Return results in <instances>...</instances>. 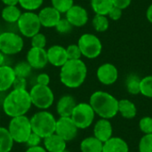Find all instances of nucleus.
Masks as SVG:
<instances>
[{
	"label": "nucleus",
	"mask_w": 152,
	"mask_h": 152,
	"mask_svg": "<svg viewBox=\"0 0 152 152\" xmlns=\"http://www.w3.org/2000/svg\"><path fill=\"white\" fill-rule=\"evenodd\" d=\"M77 45L81 51L82 56L87 59L97 58L102 51V44L98 37L94 34H83L77 42Z\"/></svg>",
	"instance_id": "obj_7"
},
{
	"label": "nucleus",
	"mask_w": 152,
	"mask_h": 152,
	"mask_svg": "<svg viewBox=\"0 0 152 152\" xmlns=\"http://www.w3.org/2000/svg\"><path fill=\"white\" fill-rule=\"evenodd\" d=\"M50 77L46 73H41L37 77V84L42 86H49L50 84Z\"/></svg>",
	"instance_id": "obj_41"
},
{
	"label": "nucleus",
	"mask_w": 152,
	"mask_h": 152,
	"mask_svg": "<svg viewBox=\"0 0 152 152\" xmlns=\"http://www.w3.org/2000/svg\"><path fill=\"white\" fill-rule=\"evenodd\" d=\"M5 5H17L19 4V0H1Z\"/></svg>",
	"instance_id": "obj_45"
},
{
	"label": "nucleus",
	"mask_w": 152,
	"mask_h": 152,
	"mask_svg": "<svg viewBox=\"0 0 152 152\" xmlns=\"http://www.w3.org/2000/svg\"><path fill=\"white\" fill-rule=\"evenodd\" d=\"M113 5L122 10L126 9L132 3V0H112Z\"/></svg>",
	"instance_id": "obj_42"
},
{
	"label": "nucleus",
	"mask_w": 152,
	"mask_h": 152,
	"mask_svg": "<svg viewBox=\"0 0 152 152\" xmlns=\"http://www.w3.org/2000/svg\"><path fill=\"white\" fill-rule=\"evenodd\" d=\"M54 28L56 31L59 32L60 34H68L72 30L73 26L69 23V21L66 18H61Z\"/></svg>",
	"instance_id": "obj_34"
},
{
	"label": "nucleus",
	"mask_w": 152,
	"mask_h": 152,
	"mask_svg": "<svg viewBox=\"0 0 152 152\" xmlns=\"http://www.w3.org/2000/svg\"><path fill=\"white\" fill-rule=\"evenodd\" d=\"M27 61L35 69H41L48 63L47 53L45 48L31 47L27 53Z\"/></svg>",
	"instance_id": "obj_14"
},
{
	"label": "nucleus",
	"mask_w": 152,
	"mask_h": 152,
	"mask_svg": "<svg viewBox=\"0 0 152 152\" xmlns=\"http://www.w3.org/2000/svg\"><path fill=\"white\" fill-rule=\"evenodd\" d=\"M4 54L2 52H0V66L4 65Z\"/></svg>",
	"instance_id": "obj_46"
},
{
	"label": "nucleus",
	"mask_w": 152,
	"mask_h": 152,
	"mask_svg": "<svg viewBox=\"0 0 152 152\" xmlns=\"http://www.w3.org/2000/svg\"><path fill=\"white\" fill-rule=\"evenodd\" d=\"M51 2L52 6L61 13H65L74 4V0H51Z\"/></svg>",
	"instance_id": "obj_32"
},
{
	"label": "nucleus",
	"mask_w": 152,
	"mask_h": 152,
	"mask_svg": "<svg viewBox=\"0 0 152 152\" xmlns=\"http://www.w3.org/2000/svg\"><path fill=\"white\" fill-rule=\"evenodd\" d=\"M141 79L138 76L134 74H131L127 77L126 81V86L127 92L132 95H137L140 94V86Z\"/></svg>",
	"instance_id": "obj_27"
},
{
	"label": "nucleus",
	"mask_w": 152,
	"mask_h": 152,
	"mask_svg": "<svg viewBox=\"0 0 152 152\" xmlns=\"http://www.w3.org/2000/svg\"><path fill=\"white\" fill-rule=\"evenodd\" d=\"M78 130L79 129L70 117H59L56 120L55 134L64 139L67 142L73 141L77 137Z\"/></svg>",
	"instance_id": "obj_11"
},
{
	"label": "nucleus",
	"mask_w": 152,
	"mask_h": 152,
	"mask_svg": "<svg viewBox=\"0 0 152 152\" xmlns=\"http://www.w3.org/2000/svg\"><path fill=\"white\" fill-rule=\"evenodd\" d=\"M77 102L75 98L69 94L61 96L56 104V111L59 117H70L76 105Z\"/></svg>",
	"instance_id": "obj_18"
},
{
	"label": "nucleus",
	"mask_w": 152,
	"mask_h": 152,
	"mask_svg": "<svg viewBox=\"0 0 152 152\" xmlns=\"http://www.w3.org/2000/svg\"><path fill=\"white\" fill-rule=\"evenodd\" d=\"M43 142V138L40 137L38 134H35V133H31V134L29 135L28 139L26 142V145L28 147H35V146H38L41 145V142Z\"/></svg>",
	"instance_id": "obj_38"
},
{
	"label": "nucleus",
	"mask_w": 152,
	"mask_h": 152,
	"mask_svg": "<svg viewBox=\"0 0 152 152\" xmlns=\"http://www.w3.org/2000/svg\"><path fill=\"white\" fill-rule=\"evenodd\" d=\"M61 152H70V151H68V150L66 149L65 151H61Z\"/></svg>",
	"instance_id": "obj_47"
},
{
	"label": "nucleus",
	"mask_w": 152,
	"mask_h": 152,
	"mask_svg": "<svg viewBox=\"0 0 152 152\" xmlns=\"http://www.w3.org/2000/svg\"><path fill=\"white\" fill-rule=\"evenodd\" d=\"M66 19L73 27H83L88 21L87 11L81 5L73 4L66 12Z\"/></svg>",
	"instance_id": "obj_13"
},
{
	"label": "nucleus",
	"mask_w": 152,
	"mask_h": 152,
	"mask_svg": "<svg viewBox=\"0 0 152 152\" xmlns=\"http://www.w3.org/2000/svg\"><path fill=\"white\" fill-rule=\"evenodd\" d=\"M46 45V37L44 34L38 32L31 37V47L45 48Z\"/></svg>",
	"instance_id": "obj_37"
},
{
	"label": "nucleus",
	"mask_w": 152,
	"mask_h": 152,
	"mask_svg": "<svg viewBox=\"0 0 152 152\" xmlns=\"http://www.w3.org/2000/svg\"><path fill=\"white\" fill-rule=\"evenodd\" d=\"M7 129L14 142L26 143L32 133L30 118L26 115L12 118Z\"/></svg>",
	"instance_id": "obj_5"
},
{
	"label": "nucleus",
	"mask_w": 152,
	"mask_h": 152,
	"mask_svg": "<svg viewBox=\"0 0 152 152\" xmlns=\"http://www.w3.org/2000/svg\"><path fill=\"white\" fill-rule=\"evenodd\" d=\"M122 12H123L122 9H120L118 7H116V6H113L110 10V12H109L107 16L110 20H118L121 18V16H122Z\"/></svg>",
	"instance_id": "obj_39"
},
{
	"label": "nucleus",
	"mask_w": 152,
	"mask_h": 152,
	"mask_svg": "<svg viewBox=\"0 0 152 152\" xmlns=\"http://www.w3.org/2000/svg\"><path fill=\"white\" fill-rule=\"evenodd\" d=\"M48 62L54 67L61 68L68 61L66 48L61 45H52L46 50Z\"/></svg>",
	"instance_id": "obj_16"
},
{
	"label": "nucleus",
	"mask_w": 152,
	"mask_h": 152,
	"mask_svg": "<svg viewBox=\"0 0 152 152\" xmlns=\"http://www.w3.org/2000/svg\"><path fill=\"white\" fill-rule=\"evenodd\" d=\"M13 69H14V73H15L16 77L27 78L30 75V73H31L32 67L26 61H20V62H18L14 66Z\"/></svg>",
	"instance_id": "obj_29"
},
{
	"label": "nucleus",
	"mask_w": 152,
	"mask_h": 152,
	"mask_svg": "<svg viewBox=\"0 0 152 152\" xmlns=\"http://www.w3.org/2000/svg\"><path fill=\"white\" fill-rule=\"evenodd\" d=\"M96 77L102 85L111 86L115 84L118 78V70L112 63H103L97 69Z\"/></svg>",
	"instance_id": "obj_12"
},
{
	"label": "nucleus",
	"mask_w": 152,
	"mask_h": 152,
	"mask_svg": "<svg viewBox=\"0 0 152 152\" xmlns=\"http://www.w3.org/2000/svg\"><path fill=\"white\" fill-rule=\"evenodd\" d=\"M139 127L140 130L144 134H152V118L151 117H143L141 118L139 122Z\"/></svg>",
	"instance_id": "obj_35"
},
{
	"label": "nucleus",
	"mask_w": 152,
	"mask_h": 152,
	"mask_svg": "<svg viewBox=\"0 0 152 152\" xmlns=\"http://www.w3.org/2000/svg\"><path fill=\"white\" fill-rule=\"evenodd\" d=\"M70 118L78 129H86L93 125L95 113L89 102H80L76 105Z\"/></svg>",
	"instance_id": "obj_8"
},
{
	"label": "nucleus",
	"mask_w": 152,
	"mask_h": 152,
	"mask_svg": "<svg viewBox=\"0 0 152 152\" xmlns=\"http://www.w3.org/2000/svg\"><path fill=\"white\" fill-rule=\"evenodd\" d=\"M102 152H129V147L124 139L112 136L103 142Z\"/></svg>",
	"instance_id": "obj_21"
},
{
	"label": "nucleus",
	"mask_w": 152,
	"mask_h": 152,
	"mask_svg": "<svg viewBox=\"0 0 152 152\" xmlns=\"http://www.w3.org/2000/svg\"><path fill=\"white\" fill-rule=\"evenodd\" d=\"M17 25L20 34L30 38L37 34L42 27L38 19V15L33 12H22L17 21Z\"/></svg>",
	"instance_id": "obj_9"
},
{
	"label": "nucleus",
	"mask_w": 152,
	"mask_h": 152,
	"mask_svg": "<svg viewBox=\"0 0 152 152\" xmlns=\"http://www.w3.org/2000/svg\"><path fill=\"white\" fill-rule=\"evenodd\" d=\"M24 46L22 37L13 32L6 31L0 34V52L6 55L19 53Z\"/></svg>",
	"instance_id": "obj_10"
},
{
	"label": "nucleus",
	"mask_w": 152,
	"mask_h": 152,
	"mask_svg": "<svg viewBox=\"0 0 152 152\" xmlns=\"http://www.w3.org/2000/svg\"><path fill=\"white\" fill-rule=\"evenodd\" d=\"M93 26L97 32H105L110 27V21L107 15L95 14L93 19Z\"/></svg>",
	"instance_id": "obj_28"
},
{
	"label": "nucleus",
	"mask_w": 152,
	"mask_h": 152,
	"mask_svg": "<svg viewBox=\"0 0 152 152\" xmlns=\"http://www.w3.org/2000/svg\"><path fill=\"white\" fill-rule=\"evenodd\" d=\"M146 17H147V20H148L151 23H152V4L148 7V9H147Z\"/></svg>",
	"instance_id": "obj_44"
},
{
	"label": "nucleus",
	"mask_w": 152,
	"mask_h": 152,
	"mask_svg": "<svg viewBox=\"0 0 152 152\" xmlns=\"http://www.w3.org/2000/svg\"><path fill=\"white\" fill-rule=\"evenodd\" d=\"M37 15L41 26L45 28H54L61 19V12L53 6L44 7Z\"/></svg>",
	"instance_id": "obj_15"
},
{
	"label": "nucleus",
	"mask_w": 152,
	"mask_h": 152,
	"mask_svg": "<svg viewBox=\"0 0 152 152\" xmlns=\"http://www.w3.org/2000/svg\"><path fill=\"white\" fill-rule=\"evenodd\" d=\"M44 3V0H19V4L27 12H33L39 9Z\"/></svg>",
	"instance_id": "obj_31"
},
{
	"label": "nucleus",
	"mask_w": 152,
	"mask_h": 152,
	"mask_svg": "<svg viewBox=\"0 0 152 152\" xmlns=\"http://www.w3.org/2000/svg\"><path fill=\"white\" fill-rule=\"evenodd\" d=\"M113 6L112 0H91V7L95 14L108 15Z\"/></svg>",
	"instance_id": "obj_25"
},
{
	"label": "nucleus",
	"mask_w": 152,
	"mask_h": 152,
	"mask_svg": "<svg viewBox=\"0 0 152 152\" xmlns=\"http://www.w3.org/2000/svg\"><path fill=\"white\" fill-rule=\"evenodd\" d=\"M31 106L29 92L27 89H12L3 102V110L11 118L26 115Z\"/></svg>",
	"instance_id": "obj_1"
},
{
	"label": "nucleus",
	"mask_w": 152,
	"mask_h": 152,
	"mask_svg": "<svg viewBox=\"0 0 152 152\" xmlns=\"http://www.w3.org/2000/svg\"><path fill=\"white\" fill-rule=\"evenodd\" d=\"M102 147L103 142L94 136L86 137L80 142L81 152H102Z\"/></svg>",
	"instance_id": "obj_23"
},
{
	"label": "nucleus",
	"mask_w": 152,
	"mask_h": 152,
	"mask_svg": "<svg viewBox=\"0 0 152 152\" xmlns=\"http://www.w3.org/2000/svg\"><path fill=\"white\" fill-rule=\"evenodd\" d=\"M28 92L32 105L41 110H48L54 102V94L49 86L36 84Z\"/></svg>",
	"instance_id": "obj_6"
},
{
	"label": "nucleus",
	"mask_w": 152,
	"mask_h": 152,
	"mask_svg": "<svg viewBox=\"0 0 152 152\" xmlns=\"http://www.w3.org/2000/svg\"><path fill=\"white\" fill-rule=\"evenodd\" d=\"M118 113L126 119H133L136 117L137 109L130 100L122 99L118 101Z\"/></svg>",
	"instance_id": "obj_22"
},
{
	"label": "nucleus",
	"mask_w": 152,
	"mask_h": 152,
	"mask_svg": "<svg viewBox=\"0 0 152 152\" xmlns=\"http://www.w3.org/2000/svg\"><path fill=\"white\" fill-rule=\"evenodd\" d=\"M66 53L69 60H79L82 57L81 51L77 45H70L66 48Z\"/></svg>",
	"instance_id": "obj_36"
},
{
	"label": "nucleus",
	"mask_w": 152,
	"mask_h": 152,
	"mask_svg": "<svg viewBox=\"0 0 152 152\" xmlns=\"http://www.w3.org/2000/svg\"><path fill=\"white\" fill-rule=\"evenodd\" d=\"M30 118L32 132L38 134L43 139L55 133L56 118L47 110H39Z\"/></svg>",
	"instance_id": "obj_4"
},
{
	"label": "nucleus",
	"mask_w": 152,
	"mask_h": 152,
	"mask_svg": "<svg viewBox=\"0 0 152 152\" xmlns=\"http://www.w3.org/2000/svg\"><path fill=\"white\" fill-rule=\"evenodd\" d=\"M25 152H47V151L44 148V146L38 145L35 147H28Z\"/></svg>",
	"instance_id": "obj_43"
},
{
	"label": "nucleus",
	"mask_w": 152,
	"mask_h": 152,
	"mask_svg": "<svg viewBox=\"0 0 152 152\" xmlns=\"http://www.w3.org/2000/svg\"><path fill=\"white\" fill-rule=\"evenodd\" d=\"M14 142L7 128L0 126V152H10L13 148Z\"/></svg>",
	"instance_id": "obj_26"
},
{
	"label": "nucleus",
	"mask_w": 152,
	"mask_h": 152,
	"mask_svg": "<svg viewBox=\"0 0 152 152\" xmlns=\"http://www.w3.org/2000/svg\"><path fill=\"white\" fill-rule=\"evenodd\" d=\"M87 76V67L81 60H68L61 67L60 80L68 88L75 89L81 86Z\"/></svg>",
	"instance_id": "obj_2"
},
{
	"label": "nucleus",
	"mask_w": 152,
	"mask_h": 152,
	"mask_svg": "<svg viewBox=\"0 0 152 152\" xmlns=\"http://www.w3.org/2000/svg\"><path fill=\"white\" fill-rule=\"evenodd\" d=\"M15 78L16 75L12 67L5 64L0 66V92H6L12 88Z\"/></svg>",
	"instance_id": "obj_20"
},
{
	"label": "nucleus",
	"mask_w": 152,
	"mask_h": 152,
	"mask_svg": "<svg viewBox=\"0 0 152 152\" xmlns=\"http://www.w3.org/2000/svg\"><path fill=\"white\" fill-rule=\"evenodd\" d=\"M113 135V127L110 119L100 118L94 126V136L105 142Z\"/></svg>",
	"instance_id": "obj_17"
},
{
	"label": "nucleus",
	"mask_w": 152,
	"mask_h": 152,
	"mask_svg": "<svg viewBox=\"0 0 152 152\" xmlns=\"http://www.w3.org/2000/svg\"><path fill=\"white\" fill-rule=\"evenodd\" d=\"M43 145L47 152H61L67 149V142L55 133L44 138Z\"/></svg>",
	"instance_id": "obj_19"
},
{
	"label": "nucleus",
	"mask_w": 152,
	"mask_h": 152,
	"mask_svg": "<svg viewBox=\"0 0 152 152\" xmlns=\"http://www.w3.org/2000/svg\"><path fill=\"white\" fill-rule=\"evenodd\" d=\"M139 152H152V134L142 137L139 142Z\"/></svg>",
	"instance_id": "obj_33"
},
{
	"label": "nucleus",
	"mask_w": 152,
	"mask_h": 152,
	"mask_svg": "<svg viewBox=\"0 0 152 152\" xmlns=\"http://www.w3.org/2000/svg\"><path fill=\"white\" fill-rule=\"evenodd\" d=\"M13 89H27V79L24 77H16L13 85Z\"/></svg>",
	"instance_id": "obj_40"
},
{
	"label": "nucleus",
	"mask_w": 152,
	"mask_h": 152,
	"mask_svg": "<svg viewBox=\"0 0 152 152\" xmlns=\"http://www.w3.org/2000/svg\"><path fill=\"white\" fill-rule=\"evenodd\" d=\"M20 9L17 5H5L2 10L1 16L3 20L8 23H15L21 15Z\"/></svg>",
	"instance_id": "obj_24"
},
{
	"label": "nucleus",
	"mask_w": 152,
	"mask_h": 152,
	"mask_svg": "<svg viewBox=\"0 0 152 152\" xmlns=\"http://www.w3.org/2000/svg\"><path fill=\"white\" fill-rule=\"evenodd\" d=\"M129 152H134V151H129Z\"/></svg>",
	"instance_id": "obj_48"
},
{
	"label": "nucleus",
	"mask_w": 152,
	"mask_h": 152,
	"mask_svg": "<svg viewBox=\"0 0 152 152\" xmlns=\"http://www.w3.org/2000/svg\"><path fill=\"white\" fill-rule=\"evenodd\" d=\"M89 104L95 115L101 118L111 119L118 113V100L107 92L96 91L93 93L89 99Z\"/></svg>",
	"instance_id": "obj_3"
},
{
	"label": "nucleus",
	"mask_w": 152,
	"mask_h": 152,
	"mask_svg": "<svg viewBox=\"0 0 152 152\" xmlns=\"http://www.w3.org/2000/svg\"><path fill=\"white\" fill-rule=\"evenodd\" d=\"M140 94L147 98H152V75L141 79Z\"/></svg>",
	"instance_id": "obj_30"
}]
</instances>
